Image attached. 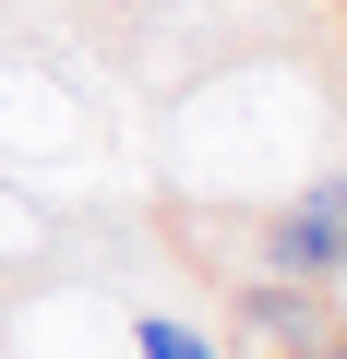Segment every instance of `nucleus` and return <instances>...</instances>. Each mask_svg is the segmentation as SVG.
<instances>
[{"label": "nucleus", "mask_w": 347, "mask_h": 359, "mask_svg": "<svg viewBox=\"0 0 347 359\" xmlns=\"http://www.w3.org/2000/svg\"><path fill=\"white\" fill-rule=\"evenodd\" d=\"M264 264H275L287 287H335V276H347V168L299 180V192L264 216Z\"/></svg>", "instance_id": "nucleus-1"}, {"label": "nucleus", "mask_w": 347, "mask_h": 359, "mask_svg": "<svg viewBox=\"0 0 347 359\" xmlns=\"http://www.w3.org/2000/svg\"><path fill=\"white\" fill-rule=\"evenodd\" d=\"M132 359H228V347H216L192 311H144V323H132Z\"/></svg>", "instance_id": "nucleus-2"}, {"label": "nucleus", "mask_w": 347, "mask_h": 359, "mask_svg": "<svg viewBox=\"0 0 347 359\" xmlns=\"http://www.w3.org/2000/svg\"><path fill=\"white\" fill-rule=\"evenodd\" d=\"M335 13H347V0H335Z\"/></svg>", "instance_id": "nucleus-3"}]
</instances>
